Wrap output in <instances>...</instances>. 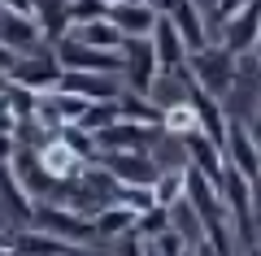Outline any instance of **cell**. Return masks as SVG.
<instances>
[{"mask_svg": "<svg viewBox=\"0 0 261 256\" xmlns=\"http://www.w3.org/2000/svg\"><path fill=\"white\" fill-rule=\"evenodd\" d=\"M122 61H126V70H122V82H126V92L135 96H152L161 82V61H157V48H152V39H126V48H122Z\"/></svg>", "mask_w": 261, "mask_h": 256, "instance_id": "4", "label": "cell"}, {"mask_svg": "<svg viewBox=\"0 0 261 256\" xmlns=\"http://www.w3.org/2000/svg\"><path fill=\"white\" fill-rule=\"evenodd\" d=\"M5 48L9 52H39V48H48L44 44V31H39V22H35V13H13V9H5Z\"/></svg>", "mask_w": 261, "mask_h": 256, "instance_id": "16", "label": "cell"}, {"mask_svg": "<svg viewBox=\"0 0 261 256\" xmlns=\"http://www.w3.org/2000/svg\"><path fill=\"white\" fill-rule=\"evenodd\" d=\"M109 0H70V18H74V26H87V22H100L109 18Z\"/></svg>", "mask_w": 261, "mask_h": 256, "instance_id": "27", "label": "cell"}, {"mask_svg": "<svg viewBox=\"0 0 261 256\" xmlns=\"http://www.w3.org/2000/svg\"><path fill=\"white\" fill-rule=\"evenodd\" d=\"M257 243H261V239H257Z\"/></svg>", "mask_w": 261, "mask_h": 256, "instance_id": "37", "label": "cell"}, {"mask_svg": "<svg viewBox=\"0 0 261 256\" xmlns=\"http://www.w3.org/2000/svg\"><path fill=\"white\" fill-rule=\"evenodd\" d=\"M35 22H39V31H44V44L57 48L61 39H70V31H74L70 0H39L35 5Z\"/></svg>", "mask_w": 261, "mask_h": 256, "instance_id": "17", "label": "cell"}, {"mask_svg": "<svg viewBox=\"0 0 261 256\" xmlns=\"http://www.w3.org/2000/svg\"><path fill=\"white\" fill-rule=\"evenodd\" d=\"M35 5L39 0H5V9H13V13H35Z\"/></svg>", "mask_w": 261, "mask_h": 256, "instance_id": "30", "label": "cell"}, {"mask_svg": "<svg viewBox=\"0 0 261 256\" xmlns=\"http://www.w3.org/2000/svg\"><path fill=\"white\" fill-rule=\"evenodd\" d=\"M35 230L57 235V239H65V243H79V247H87V243L100 239V230H96L92 217L65 209V204H39V209H35Z\"/></svg>", "mask_w": 261, "mask_h": 256, "instance_id": "3", "label": "cell"}, {"mask_svg": "<svg viewBox=\"0 0 261 256\" xmlns=\"http://www.w3.org/2000/svg\"><path fill=\"white\" fill-rule=\"evenodd\" d=\"M135 226H140V213L126 209V204H109V209L96 217L100 239H126V235H135Z\"/></svg>", "mask_w": 261, "mask_h": 256, "instance_id": "20", "label": "cell"}, {"mask_svg": "<svg viewBox=\"0 0 261 256\" xmlns=\"http://www.w3.org/2000/svg\"><path fill=\"white\" fill-rule=\"evenodd\" d=\"M61 78H65V65L57 48H39L27 56L5 48V82H22L31 92H53V87H61Z\"/></svg>", "mask_w": 261, "mask_h": 256, "instance_id": "2", "label": "cell"}, {"mask_svg": "<svg viewBox=\"0 0 261 256\" xmlns=\"http://www.w3.org/2000/svg\"><path fill=\"white\" fill-rule=\"evenodd\" d=\"M170 226H174V213H170V209H161V204H157V209H148V213L140 217L135 235H140V239H148V243H152V239H161V235H166Z\"/></svg>", "mask_w": 261, "mask_h": 256, "instance_id": "26", "label": "cell"}, {"mask_svg": "<svg viewBox=\"0 0 261 256\" xmlns=\"http://www.w3.org/2000/svg\"><path fill=\"white\" fill-rule=\"evenodd\" d=\"M252 61H257V70H261V44H257V48H252Z\"/></svg>", "mask_w": 261, "mask_h": 256, "instance_id": "35", "label": "cell"}, {"mask_svg": "<svg viewBox=\"0 0 261 256\" xmlns=\"http://www.w3.org/2000/svg\"><path fill=\"white\" fill-rule=\"evenodd\" d=\"M252 221H257V239H261V178H252Z\"/></svg>", "mask_w": 261, "mask_h": 256, "instance_id": "29", "label": "cell"}, {"mask_svg": "<svg viewBox=\"0 0 261 256\" xmlns=\"http://www.w3.org/2000/svg\"><path fill=\"white\" fill-rule=\"evenodd\" d=\"M166 135V130H152V126H140V122H118L109 126L100 139V156L105 152H152V139Z\"/></svg>", "mask_w": 261, "mask_h": 256, "instance_id": "13", "label": "cell"}, {"mask_svg": "<svg viewBox=\"0 0 261 256\" xmlns=\"http://www.w3.org/2000/svg\"><path fill=\"white\" fill-rule=\"evenodd\" d=\"M87 113V100H79V96L61 92V87H53V92H39V113L35 118L44 122L48 130H61V126H79Z\"/></svg>", "mask_w": 261, "mask_h": 256, "instance_id": "10", "label": "cell"}, {"mask_svg": "<svg viewBox=\"0 0 261 256\" xmlns=\"http://www.w3.org/2000/svg\"><path fill=\"white\" fill-rule=\"evenodd\" d=\"M70 35H74L79 44H87V48H105V52H122V48H126V35H122V31L113 26L109 18L87 22V26H74Z\"/></svg>", "mask_w": 261, "mask_h": 256, "instance_id": "19", "label": "cell"}, {"mask_svg": "<svg viewBox=\"0 0 261 256\" xmlns=\"http://www.w3.org/2000/svg\"><path fill=\"white\" fill-rule=\"evenodd\" d=\"M166 135L170 139H192V135H200V118H196V109H192V100L187 104H174V109H166Z\"/></svg>", "mask_w": 261, "mask_h": 256, "instance_id": "23", "label": "cell"}, {"mask_svg": "<svg viewBox=\"0 0 261 256\" xmlns=\"http://www.w3.org/2000/svg\"><path fill=\"white\" fill-rule=\"evenodd\" d=\"M118 122H122V104H118V100H105V104H87V113H83L79 126L92 130V135H105V130L118 126Z\"/></svg>", "mask_w": 261, "mask_h": 256, "instance_id": "25", "label": "cell"}, {"mask_svg": "<svg viewBox=\"0 0 261 256\" xmlns=\"http://www.w3.org/2000/svg\"><path fill=\"white\" fill-rule=\"evenodd\" d=\"M100 165L109 169L113 178H118L122 187H152L161 178L157 161H152V152H105Z\"/></svg>", "mask_w": 261, "mask_h": 256, "instance_id": "6", "label": "cell"}, {"mask_svg": "<svg viewBox=\"0 0 261 256\" xmlns=\"http://www.w3.org/2000/svg\"><path fill=\"white\" fill-rule=\"evenodd\" d=\"M248 126H252V135L261 139V100H257V113H252V122H248Z\"/></svg>", "mask_w": 261, "mask_h": 256, "instance_id": "33", "label": "cell"}, {"mask_svg": "<svg viewBox=\"0 0 261 256\" xmlns=\"http://www.w3.org/2000/svg\"><path fill=\"white\" fill-rule=\"evenodd\" d=\"M152 48H157V61H161L166 74H183L187 61H192V48H187V39L178 35V26L170 18H161L157 35H152Z\"/></svg>", "mask_w": 261, "mask_h": 256, "instance_id": "15", "label": "cell"}, {"mask_svg": "<svg viewBox=\"0 0 261 256\" xmlns=\"http://www.w3.org/2000/svg\"><path fill=\"white\" fill-rule=\"evenodd\" d=\"M57 56H61V65H65V70H79V74H122V70H126L122 52L87 48V44H79L74 35L57 44Z\"/></svg>", "mask_w": 261, "mask_h": 256, "instance_id": "5", "label": "cell"}, {"mask_svg": "<svg viewBox=\"0 0 261 256\" xmlns=\"http://www.w3.org/2000/svg\"><path fill=\"white\" fill-rule=\"evenodd\" d=\"M148 5H152V9L161 13V18H170V13H174L178 5H183V0H148Z\"/></svg>", "mask_w": 261, "mask_h": 256, "instance_id": "31", "label": "cell"}, {"mask_svg": "<svg viewBox=\"0 0 261 256\" xmlns=\"http://www.w3.org/2000/svg\"><path fill=\"white\" fill-rule=\"evenodd\" d=\"M61 92L79 96V100H87V104H105V100H122L126 82H122V74H79V70H65Z\"/></svg>", "mask_w": 261, "mask_h": 256, "instance_id": "7", "label": "cell"}, {"mask_svg": "<svg viewBox=\"0 0 261 256\" xmlns=\"http://www.w3.org/2000/svg\"><path fill=\"white\" fill-rule=\"evenodd\" d=\"M109 22L126 39H152V35H157V26H161V13L152 9L148 0H130V5H113Z\"/></svg>", "mask_w": 261, "mask_h": 256, "instance_id": "12", "label": "cell"}, {"mask_svg": "<svg viewBox=\"0 0 261 256\" xmlns=\"http://www.w3.org/2000/svg\"><path fill=\"white\" fill-rule=\"evenodd\" d=\"M218 44L231 48L235 56H252V48L261 44V0H252L244 13H235V18L226 22L222 35H218Z\"/></svg>", "mask_w": 261, "mask_h": 256, "instance_id": "9", "label": "cell"}, {"mask_svg": "<svg viewBox=\"0 0 261 256\" xmlns=\"http://www.w3.org/2000/svg\"><path fill=\"white\" fill-rule=\"evenodd\" d=\"M39 161H44V169L57 178V183H79V178H83V169H87V161H83L70 144H65L61 135H53L44 148H39Z\"/></svg>", "mask_w": 261, "mask_h": 256, "instance_id": "14", "label": "cell"}, {"mask_svg": "<svg viewBox=\"0 0 261 256\" xmlns=\"http://www.w3.org/2000/svg\"><path fill=\"white\" fill-rule=\"evenodd\" d=\"M109 5H130V0H109Z\"/></svg>", "mask_w": 261, "mask_h": 256, "instance_id": "36", "label": "cell"}, {"mask_svg": "<svg viewBox=\"0 0 261 256\" xmlns=\"http://www.w3.org/2000/svg\"><path fill=\"white\" fill-rule=\"evenodd\" d=\"M5 113H13L18 122L35 118L39 113V92H31L22 82H5Z\"/></svg>", "mask_w": 261, "mask_h": 256, "instance_id": "22", "label": "cell"}, {"mask_svg": "<svg viewBox=\"0 0 261 256\" xmlns=\"http://www.w3.org/2000/svg\"><path fill=\"white\" fill-rule=\"evenodd\" d=\"M183 152H187V165L192 169H200V174L209 178V183L222 191L226 187V174H231V165H226V152L214 144L209 135H192V139H183Z\"/></svg>", "mask_w": 261, "mask_h": 256, "instance_id": "8", "label": "cell"}, {"mask_svg": "<svg viewBox=\"0 0 261 256\" xmlns=\"http://www.w3.org/2000/svg\"><path fill=\"white\" fill-rule=\"evenodd\" d=\"M240 65H244V56H235L231 48H222V44H209V48H200V52H192L187 74H192V82L200 92H209L214 100H226V96L235 92V82H240Z\"/></svg>", "mask_w": 261, "mask_h": 256, "instance_id": "1", "label": "cell"}, {"mask_svg": "<svg viewBox=\"0 0 261 256\" xmlns=\"http://www.w3.org/2000/svg\"><path fill=\"white\" fill-rule=\"evenodd\" d=\"M170 213H174V230H178V235H183L192 247L205 239V221H200V213H196V204H192V200H178Z\"/></svg>", "mask_w": 261, "mask_h": 256, "instance_id": "24", "label": "cell"}, {"mask_svg": "<svg viewBox=\"0 0 261 256\" xmlns=\"http://www.w3.org/2000/svg\"><path fill=\"white\" fill-rule=\"evenodd\" d=\"M122 122H140V126L152 130H166V109H161L152 96H135V92H122Z\"/></svg>", "mask_w": 261, "mask_h": 256, "instance_id": "18", "label": "cell"}, {"mask_svg": "<svg viewBox=\"0 0 261 256\" xmlns=\"http://www.w3.org/2000/svg\"><path fill=\"white\" fill-rule=\"evenodd\" d=\"M118 204H126V209H135L144 217L148 209H157V191L152 187H122L118 191Z\"/></svg>", "mask_w": 261, "mask_h": 256, "instance_id": "28", "label": "cell"}, {"mask_svg": "<svg viewBox=\"0 0 261 256\" xmlns=\"http://www.w3.org/2000/svg\"><path fill=\"white\" fill-rule=\"evenodd\" d=\"M240 256H261V243H248V247H244Z\"/></svg>", "mask_w": 261, "mask_h": 256, "instance_id": "34", "label": "cell"}, {"mask_svg": "<svg viewBox=\"0 0 261 256\" xmlns=\"http://www.w3.org/2000/svg\"><path fill=\"white\" fill-rule=\"evenodd\" d=\"M152 191H157L161 209H174L178 200H187V165H170V169H161V178L152 183Z\"/></svg>", "mask_w": 261, "mask_h": 256, "instance_id": "21", "label": "cell"}, {"mask_svg": "<svg viewBox=\"0 0 261 256\" xmlns=\"http://www.w3.org/2000/svg\"><path fill=\"white\" fill-rule=\"evenodd\" d=\"M192 5H196V9H200V13H205L209 22L218 18V0H192Z\"/></svg>", "mask_w": 261, "mask_h": 256, "instance_id": "32", "label": "cell"}, {"mask_svg": "<svg viewBox=\"0 0 261 256\" xmlns=\"http://www.w3.org/2000/svg\"><path fill=\"white\" fill-rule=\"evenodd\" d=\"M226 165H231V169H240L244 178H261V139L252 135V126H244V122H231Z\"/></svg>", "mask_w": 261, "mask_h": 256, "instance_id": "11", "label": "cell"}]
</instances>
